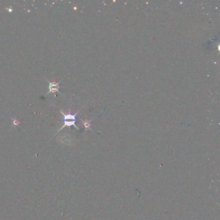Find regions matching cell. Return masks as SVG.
<instances>
[{"instance_id":"4","label":"cell","mask_w":220,"mask_h":220,"mask_svg":"<svg viewBox=\"0 0 220 220\" xmlns=\"http://www.w3.org/2000/svg\"><path fill=\"white\" fill-rule=\"evenodd\" d=\"M12 119V123H13V125L14 126H18L20 124V122L19 121L18 119H14V118H11Z\"/></svg>"},{"instance_id":"3","label":"cell","mask_w":220,"mask_h":220,"mask_svg":"<svg viewBox=\"0 0 220 220\" xmlns=\"http://www.w3.org/2000/svg\"><path fill=\"white\" fill-rule=\"evenodd\" d=\"M91 121V120H85V121H83V123L85 126V127L86 128V129H90V122Z\"/></svg>"},{"instance_id":"1","label":"cell","mask_w":220,"mask_h":220,"mask_svg":"<svg viewBox=\"0 0 220 220\" xmlns=\"http://www.w3.org/2000/svg\"><path fill=\"white\" fill-rule=\"evenodd\" d=\"M60 112H61L62 115L63 116V125L62 126L60 129H59L57 132H59V131H61L63 128H65V126H74L75 127L78 129L79 130V129L78 127V126L76 125L75 123H76V116L77 115L78 113L79 112V111L76 112L75 114H72L70 113V110H69V112L68 114H65V113L63 112L62 110H60Z\"/></svg>"},{"instance_id":"2","label":"cell","mask_w":220,"mask_h":220,"mask_svg":"<svg viewBox=\"0 0 220 220\" xmlns=\"http://www.w3.org/2000/svg\"><path fill=\"white\" fill-rule=\"evenodd\" d=\"M47 82H49V92L47 93V94H50V93L52 92V93H54V92H58L59 93V94H61L60 93V92L59 91V83L60 82H61V80L58 83L55 82V81L54 82H50L49 80H47ZM62 95H63L62 94H61Z\"/></svg>"}]
</instances>
